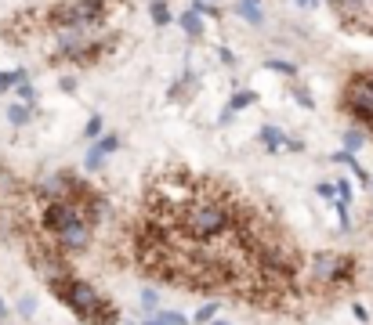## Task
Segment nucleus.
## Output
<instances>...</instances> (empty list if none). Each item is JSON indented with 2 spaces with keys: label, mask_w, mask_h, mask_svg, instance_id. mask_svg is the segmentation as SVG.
Listing matches in <instances>:
<instances>
[{
  "label": "nucleus",
  "mask_w": 373,
  "mask_h": 325,
  "mask_svg": "<svg viewBox=\"0 0 373 325\" xmlns=\"http://www.w3.org/2000/svg\"><path fill=\"white\" fill-rule=\"evenodd\" d=\"M98 134H101V120H98V116H91V120H87V127H84V138H98Z\"/></svg>",
  "instance_id": "412c9836"
},
{
  "label": "nucleus",
  "mask_w": 373,
  "mask_h": 325,
  "mask_svg": "<svg viewBox=\"0 0 373 325\" xmlns=\"http://www.w3.org/2000/svg\"><path fill=\"white\" fill-rule=\"evenodd\" d=\"M76 221H84V213H80V206H76L73 199L48 203V210H44V228H48L51 235H58L62 228H69V224H76Z\"/></svg>",
  "instance_id": "7ed1b4c3"
},
{
  "label": "nucleus",
  "mask_w": 373,
  "mask_h": 325,
  "mask_svg": "<svg viewBox=\"0 0 373 325\" xmlns=\"http://www.w3.org/2000/svg\"><path fill=\"white\" fill-rule=\"evenodd\" d=\"M8 318V308H4V300H0V322H4Z\"/></svg>",
  "instance_id": "a878e982"
},
{
  "label": "nucleus",
  "mask_w": 373,
  "mask_h": 325,
  "mask_svg": "<svg viewBox=\"0 0 373 325\" xmlns=\"http://www.w3.org/2000/svg\"><path fill=\"white\" fill-rule=\"evenodd\" d=\"M258 101V94L251 91V94H246V91H239L236 98H232V105H229V113H236V108H246V105H254Z\"/></svg>",
  "instance_id": "4468645a"
},
{
  "label": "nucleus",
  "mask_w": 373,
  "mask_h": 325,
  "mask_svg": "<svg viewBox=\"0 0 373 325\" xmlns=\"http://www.w3.org/2000/svg\"><path fill=\"white\" fill-rule=\"evenodd\" d=\"M8 120H11L15 127H26V123L33 120V108L22 105V101H15V105H8Z\"/></svg>",
  "instance_id": "6e6552de"
},
{
  "label": "nucleus",
  "mask_w": 373,
  "mask_h": 325,
  "mask_svg": "<svg viewBox=\"0 0 373 325\" xmlns=\"http://www.w3.org/2000/svg\"><path fill=\"white\" fill-rule=\"evenodd\" d=\"M229 224H232V213L221 203H211V199L189 203L181 210V228L192 238H218V235L229 231Z\"/></svg>",
  "instance_id": "f03ea898"
},
{
  "label": "nucleus",
  "mask_w": 373,
  "mask_h": 325,
  "mask_svg": "<svg viewBox=\"0 0 373 325\" xmlns=\"http://www.w3.org/2000/svg\"><path fill=\"white\" fill-rule=\"evenodd\" d=\"M116 145H120L116 138H101V141H98V148H101V152H116Z\"/></svg>",
  "instance_id": "4be33fe9"
},
{
  "label": "nucleus",
  "mask_w": 373,
  "mask_h": 325,
  "mask_svg": "<svg viewBox=\"0 0 373 325\" xmlns=\"http://www.w3.org/2000/svg\"><path fill=\"white\" fill-rule=\"evenodd\" d=\"M214 325H232V322H221V318H218V322H214Z\"/></svg>",
  "instance_id": "bb28decb"
},
{
  "label": "nucleus",
  "mask_w": 373,
  "mask_h": 325,
  "mask_svg": "<svg viewBox=\"0 0 373 325\" xmlns=\"http://www.w3.org/2000/svg\"><path fill=\"white\" fill-rule=\"evenodd\" d=\"M141 303H145V311H156V303H160L156 289H141Z\"/></svg>",
  "instance_id": "6ab92c4d"
},
{
  "label": "nucleus",
  "mask_w": 373,
  "mask_h": 325,
  "mask_svg": "<svg viewBox=\"0 0 373 325\" xmlns=\"http://www.w3.org/2000/svg\"><path fill=\"white\" fill-rule=\"evenodd\" d=\"M199 4H203V0H199Z\"/></svg>",
  "instance_id": "c756f323"
},
{
  "label": "nucleus",
  "mask_w": 373,
  "mask_h": 325,
  "mask_svg": "<svg viewBox=\"0 0 373 325\" xmlns=\"http://www.w3.org/2000/svg\"><path fill=\"white\" fill-rule=\"evenodd\" d=\"M149 325H156V322H149Z\"/></svg>",
  "instance_id": "c85d7f7f"
},
{
  "label": "nucleus",
  "mask_w": 373,
  "mask_h": 325,
  "mask_svg": "<svg viewBox=\"0 0 373 325\" xmlns=\"http://www.w3.org/2000/svg\"><path fill=\"white\" fill-rule=\"evenodd\" d=\"M261 141H265L268 152H276V148L286 145V138H283V130H279V127H265V130H261Z\"/></svg>",
  "instance_id": "1a4fd4ad"
},
{
  "label": "nucleus",
  "mask_w": 373,
  "mask_h": 325,
  "mask_svg": "<svg viewBox=\"0 0 373 325\" xmlns=\"http://www.w3.org/2000/svg\"><path fill=\"white\" fill-rule=\"evenodd\" d=\"M55 293L69 303L73 315H80V318L91 322V325H113V322L120 318V315L109 308V303L101 300V293L91 286V282H84V278H66V282H58Z\"/></svg>",
  "instance_id": "f257e3e1"
},
{
  "label": "nucleus",
  "mask_w": 373,
  "mask_h": 325,
  "mask_svg": "<svg viewBox=\"0 0 373 325\" xmlns=\"http://www.w3.org/2000/svg\"><path fill=\"white\" fill-rule=\"evenodd\" d=\"M15 87H18V98H22V105H33V98H36V94H33V83L26 80V83H15Z\"/></svg>",
  "instance_id": "a211bd4d"
},
{
  "label": "nucleus",
  "mask_w": 373,
  "mask_h": 325,
  "mask_svg": "<svg viewBox=\"0 0 373 325\" xmlns=\"http://www.w3.org/2000/svg\"><path fill=\"white\" fill-rule=\"evenodd\" d=\"M181 29L189 33V36H199V33H203V22H199V15H196L192 8H189V11L181 15Z\"/></svg>",
  "instance_id": "9d476101"
},
{
  "label": "nucleus",
  "mask_w": 373,
  "mask_h": 325,
  "mask_svg": "<svg viewBox=\"0 0 373 325\" xmlns=\"http://www.w3.org/2000/svg\"><path fill=\"white\" fill-rule=\"evenodd\" d=\"M58 43H62V51H66V55L76 58L84 48H91V33L80 29V26H58Z\"/></svg>",
  "instance_id": "39448f33"
},
{
  "label": "nucleus",
  "mask_w": 373,
  "mask_h": 325,
  "mask_svg": "<svg viewBox=\"0 0 373 325\" xmlns=\"http://www.w3.org/2000/svg\"><path fill=\"white\" fill-rule=\"evenodd\" d=\"M101 159H106V152H101V148L94 145V148L87 152V163H84V166H87V170H98V166H101Z\"/></svg>",
  "instance_id": "f3484780"
},
{
  "label": "nucleus",
  "mask_w": 373,
  "mask_h": 325,
  "mask_svg": "<svg viewBox=\"0 0 373 325\" xmlns=\"http://www.w3.org/2000/svg\"><path fill=\"white\" fill-rule=\"evenodd\" d=\"M18 315L33 318V315H36V300H33V296H22V300H18Z\"/></svg>",
  "instance_id": "dca6fc26"
},
{
  "label": "nucleus",
  "mask_w": 373,
  "mask_h": 325,
  "mask_svg": "<svg viewBox=\"0 0 373 325\" xmlns=\"http://www.w3.org/2000/svg\"><path fill=\"white\" fill-rule=\"evenodd\" d=\"M8 87H11V83H8V73H0V91H8Z\"/></svg>",
  "instance_id": "b1692460"
},
{
  "label": "nucleus",
  "mask_w": 373,
  "mask_h": 325,
  "mask_svg": "<svg viewBox=\"0 0 373 325\" xmlns=\"http://www.w3.org/2000/svg\"><path fill=\"white\" fill-rule=\"evenodd\" d=\"M265 65H268V69H272V73H286V76H294V73H297V65H290V62H279V58H268Z\"/></svg>",
  "instance_id": "2eb2a0df"
},
{
  "label": "nucleus",
  "mask_w": 373,
  "mask_h": 325,
  "mask_svg": "<svg viewBox=\"0 0 373 325\" xmlns=\"http://www.w3.org/2000/svg\"><path fill=\"white\" fill-rule=\"evenodd\" d=\"M156 315V325H189L185 315H174V311H153Z\"/></svg>",
  "instance_id": "f8f14e48"
},
{
  "label": "nucleus",
  "mask_w": 373,
  "mask_h": 325,
  "mask_svg": "<svg viewBox=\"0 0 373 325\" xmlns=\"http://www.w3.org/2000/svg\"><path fill=\"white\" fill-rule=\"evenodd\" d=\"M334 4H337V0H334Z\"/></svg>",
  "instance_id": "7c9ffc66"
},
{
  "label": "nucleus",
  "mask_w": 373,
  "mask_h": 325,
  "mask_svg": "<svg viewBox=\"0 0 373 325\" xmlns=\"http://www.w3.org/2000/svg\"><path fill=\"white\" fill-rule=\"evenodd\" d=\"M236 11H239L246 22H251V26H261V22H265V11H261V4H258V0H239V4H236Z\"/></svg>",
  "instance_id": "0eeeda50"
},
{
  "label": "nucleus",
  "mask_w": 373,
  "mask_h": 325,
  "mask_svg": "<svg viewBox=\"0 0 373 325\" xmlns=\"http://www.w3.org/2000/svg\"><path fill=\"white\" fill-rule=\"evenodd\" d=\"M363 130H348V134H344V152H348V156H351V152H359L363 148Z\"/></svg>",
  "instance_id": "9b49d317"
},
{
  "label": "nucleus",
  "mask_w": 373,
  "mask_h": 325,
  "mask_svg": "<svg viewBox=\"0 0 373 325\" xmlns=\"http://www.w3.org/2000/svg\"><path fill=\"white\" fill-rule=\"evenodd\" d=\"M319 195H323V199H337V192H334V185H319Z\"/></svg>",
  "instance_id": "5701e85b"
},
{
  "label": "nucleus",
  "mask_w": 373,
  "mask_h": 325,
  "mask_svg": "<svg viewBox=\"0 0 373 325\" xmlns=\"http://www.w3.org/2000/svg\"><path fill=\"white\" fill-rule=\"evenodd\" d=\"M153 22H156V26H167V22H171V11H167L163 0H153Z\"/></svg>",
  "instance_id": "ddd939ff"
},
{
  "label": "nucleus",
  "mask_w": 373,
  "mask_h": 325,
  "mask_svg": "<svg viewBox=\"0 0 373 325\" xmlns=\"http://www.w3.org/2000/svg\"><path fill=\"white\" fill-rule=\"evenodd\" d=\"M370 188H373V178H370Z\"/></svg>",
  "instance_id": "cd10ccee"
},
{
  "label": "nucleus",
  "mask_w": 373,
  "mask_h": 325,
  "mask_svg": "<svg viewBox=\"0 0 373 325\" xmlns=\"http://www.w3.org/2000/svg\"><path fill=\"white\" fill-rule=\"evenodd\" d=\"M55 238H58L62 253H80V250H87V243H91V228H87V221H76L69 228H62Z\"/></svg>",
  "instance_id": "20e7f679"
},
{
  "label": "nucleus",
  "mask_w": 373,
  "mask_h": 325,
  "mask_svg": "<svg viewBox=\"0 0 373 325\" xmlns=\"http://www.w3.org/2000/svg\"><path fill=\"white\" fill-rule=\"evenodd\" d=\"M297 8H316V0H297Z\"/></svg>",
  "instance_id": "393cba45"
},
{
  "label": "nucleus",
  "mask_w": 373,
  "mask_h": 325,
  "mask_svg": "<svg viewBox=\"0 0 373 325\" xmlns=\"http://www.w3.org/2000/svg\"><path fill=\"white\" fill-rule=\"evenodd\" d=\"M348 271V264L341 257H334V253H319L316 260H312V275L319 278V282H334L337 275H344Z\"/></svg>",
  "instance_id": "423d86ee"
},
{
  "label": "nucleus",
  "mask_w": 373,
  "mask_h": 325,
  "mask_svg": "<svg viewBox=\"0 0 373 325\" xmlns=\"http://www.w3.org/2000/svg\"><path fill=\"white\" fill-rule=\"evenodd\" d=\"M218 318V303H206V308H199V315H196V322H214Z\"/></svg>",
  "instance_id": "aec40b11"
}]
</instances>
